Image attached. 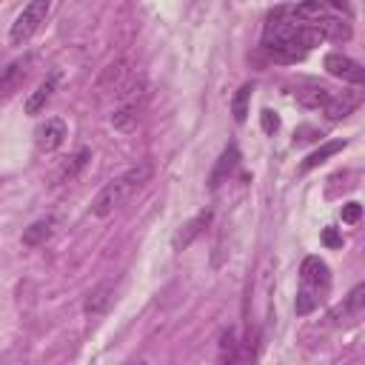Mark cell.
<instances>
[{
    "label": "cell",
    "mask_w": 365,
    "mask_h": 365,
    "mask_svg": "<svg viewBox=\"0 0 365 365\" xmlns=\"http://www.w3.org/2000/svg\"><path fill=\"white\" fill-rule=\"evenodd\" d=\"M319 34L314 31L311 23L294 20L291 17V6H277L262 29V48L268 54H274L277 60L294 63L302 60L314 46H319Z\"/></svg>",
    "instance_id": "obj_1"
},
{
    "label": "cell",
    "mask_w": 365,
    "mask_h": 365,
    "mask_svg": "<svg viewBox=\"0 0 365 365\" xmlns=\"http://www.w3.org/2000/svg\"><path fill=\"white\" fill-rule=\"evenodd\" d=\"M137 188V182H134V177L131 174H123V177H117V180H111V182H106L100 191H97V197L91 200V214L94 217H100V220H106V217H111L128 197H131V191Z\"/></svg>",
    "instance_id": "obj_2"
},
{
    "label": "cell",
    "mask_w": 365,
    "mask_h": 365,
    "mask_svg": "<svg viewBox=\"0 0 365 365\" xmlns=\"http://www.w3.org/2000/svg\"><path fill=\"white\" fill-rule=\"evenodd\" d=\"M48 9H51L48 0H31L29 6H23V11L14 17V23H11V29H9V40H11L14 46H23L26 40H31V37L40 31V26L46 23Z\"/></svg>",
    "instance_id": "obj_3"
},
{
    "label": "cell",
    "mask_w": 365,
    "mask_h": 365,
    "mask_svg": "<svg viewBox=\"0 0 365 365\" xmlns=\"http://www.w3.org/2000/svg\"><path fill=\"white\" fill-rule=\"evenodd\" d=\"M254 354H257V342L248 334L245 339L237 336L234 328H228L220 339V356L217 365H254Z\"/></svg>",
    "instance_id": "obj_4"
},
{
    "label": "cell",
    "mask_w": 365,
    "mask_h": 365,
    "mask_svg": "<svg viewBox=\"0 0 365 365\" xmlns=\"http://www.w3.org/2000/svg\"><path fill=\"white\" fill-rule=\"evenodd\" d=\"M325 71H328L331 77H339V80L354 83V86H359V83L365 80V68H362L356 60H351V57H345V54H339V51L325 54Z\"/></svg>",
    "instance_id": "obj_5"
},
{
    "label": "cell",
    "mask_w": 365,
    "mask_h": 365,
    "mask_svg": "<svg viewBox=\"0 0 365 365\" xmlns=\"http://www.w3.org/2000/svg\"><path fill=\"white\" fill-rule=\"evenodd\" d=\"M299 279H302V288L317 294L325 291L331 285V274H328V265L319 259V257H305L302 259V268H299Z\"/></svg>",
    "instance_id": "obj_6"
},
{
    "label": "cell",
    "mask_w": 365,
    "mask_h": 365,
    "mask_svg": "<svg viewBox=\"0 0 365 365\" xmlns=\"http://www.w3.org/2000/svg\"><path fill=\"white\" fill-rule=\"evenodd\" d=\"M34 137H37V148L40 151H57L63 145V140H66V123L60 117H51L34 131Z\"/></svg>",
    "instance_id": "obj_7"
},
{
    "label": "cell",
    "mask_w": 365,
    "mask_h": 365,
    "mask_svg": "<svg viewBox=\"0 0 365 365\" xmlns=\"http://www.w3.org/2000/svg\"><path fill=\"white\" fill-rule=\"evenodd\" d=\"M237 165H240V148L231 143L222 154H220V160H217V165L211 168V177H208V188L214 191V188H220L234 171H237Z\"/></svg>",
    "instance_id": "obj_8"
},
{
    "label": "cell",
    "mask_w": 365,
    "mask_h": 365,
    "mask_svg": "<svg viewBox=\"0 0 365 365\" xmlns=\"http://www.w3.org/2000/svg\"><path fill=\"white\" fill-rule=\"evenodd\" d=\"M111 299H114V285L106 279V282H100V285H94V288L88 291V297H86V302H83V314H86V317H100V314L108 311Z\"/></svg>",
    "instance_id": "obj_9"
},
{
    "label": "cell",
    "mask_w": 365,
    "mask_h": 365,
    "mask_svg": "<svg viewBox=\"0 0 365 365\" xmlns=\"http://www.w3.org/2000/svg\"><path fill=\"white\" fill-rule=\"evenodd\" d=\"M140 111H143V103H140V100L120 103V106L114 108V114H111V125H114L117 131L128 134V131L137 128V123H140Z\"/></svg>",
    "instance_id": "obj_10"
},
{
    "label": "cell",
    "mask_w": 365,
    "mask_h": 365,
    "mask_svg": "<svg viewBox=\"0 0 365 365\" xmlns=\"http://www.w3.org/2000/svg\"><path fill=\"white\" fill-rule=\"evenodd\" d=\"M29 57H17V60H11L6 68H0V94H11L23 80H26V74H29Z\"/></svg>",
    "instance_id": "obj_11"
},
{
    "label": "cell",
    "mask_w": 365,
    "mask_h": 365,
    "mask_svg": "<svg viewBox=\"0 0 365 365\" xmlns=\"http://www.w3.org/2000/svg\"><path fill=\"white\" fill-rule=\"evenodd\" d=\"M57 80H60L57 74H48V77L31 91V97L26 100V114L34 117V114H40V111L46 108V103H48V100L54 97V91H57Z\"/></svg>",
    "instance_id": "obj_12"
},
{
    "label": "cell",
    "mask_w": 365,
    "mask_h": 365,
    "mask_svg": "<svg viewBox=\"0 0 365 365\" xmlns=\"http://www.w3.org/2000/svg\"><path fill=\"white\" fill-rule=\"evenodd\" d=\"M211 222V211H200L197 217H191L182 228H180V234L174 237V248H188L200 234H202V228Z\"/></svg>",
    "instance_id": "obj_13"
},
{
    "label": "cell",
    "mask_w": 365,
    "mask_h": 365,
    "mask_svg": "<svg viewBox=\"0 0 365 365\" xmlns=\"http://www.w3.org/2000/svg\"><path fill=\"white\" fill-rule=\"evenodd\" d=\"M356 106H359V94H354V91L331 94V100L325 103V114H328V120H342V117H348Z\"/></svg>",
    "instance_id": "obj_14"
},
{
    "label": "cell",
    "mask_w": 365,
    "mask_h": 365,
    "mask_svg": "<svg viewBox=\"0 0 365 365\" xmlns=\"http://www.w3.org/2000/svg\"><path fill=\"white\" fill-rule=\"evenodd\" d=\"M54 234V217H43L37 222H31L26 231H23V245L29 248H37V245H46Z\"/></svg>",
    "instance_id": "obj_15"
},
{
    "label": "cell",
    "mask_w": 365,
    "mask_h": 365,
    "mask_svg": "<svg viewBox=\"0 0 365 365\" xmlns=\"http://www.w3.org/2000/svg\"><path fill=\"white\" fill-rule=\"evenodd\" d=\"M331 88H325V86H305V88H297V100H299V106H305V108H325V103L331 100Z\"/></svg>",
    "instance_id": "obj_16"
},
{
    "label": "cell",
    "mask_w": 365,
    "mask_h": 365,
    "mask_svg": "<svg viewBox=\"0 0 365 365\" xmlns=\"http://www.w3.org/2000/svg\"><path fill=\"white\" fill-rule=\"evenodd\" d=\"M345 148V143L342 140H331V143H325L322 148H317V151H311L308 157H305V163L299 165V171H311V168H317V165H322L328 157H334L336 151H342Z\"/></svg>",
    "instance_id": "obj_17"
},
{
    "label": "cell",
    "mask_w": 365,
    "mask_h": 365,
    "mask_svg": "<svg viewBox=\"0 0 365 365\" xmlns=\"http://www.w3.org/2000/svg\"><path fill=\"white\" fill-rule=\"evenodd\" d=\"M251 91H254V83H242V86L237 88L234 100H231V114H234V120H237V123H245V117H248Z\"/></svg>",
    "instance_id": "obj_18"
},
{
    "label": "cell",
    "mask_w": 365,
    "mask_h": 365,
    "mask_svg": "<svg viewBox=\"0 0 365 365\" xmlns=\"http://www.w3.org/2000/svg\"><path fill=\"white\" fill-rule=\"evenodd\" d=\"M88 160H91V151H88V148H77V154H74V157L66 163V168L60 171V180H63V182H66V180H74V177H77V171H80V168H86V163H88Z\"/></svg>",
    "instance_id": "obj_19"
},
{
    "label": "cell",
    "mask_w": 365,
    "mask_h": 365,
    "mask_svg": "<svg viewBox=\"0 0 365 365\" xmlns=\"http://www.w3.org/2000/svg\"><path fill=\"white\" fill-rule=\"evenodd\" d=\"M317 305H319V297H317V294H311V291H305V288L297 294L294 308H297V314H299V317H302V314H311Z\"/></svg>",
    "instance_id": "obj_20"
},
{
    "label": "cell",
    "mask_w": 365,
    "mask_h": 365,
    "mask_svg": "<svg viewBox=\"0 0 365 365\" xmlns=\"http://www.w3.org/2000/svg\"><path fill=\"white\" fill-rule=\"evenodd\" d=\"M362 294H365V285H356V288L348 294V299H345V311H348V314H359V308H362Z\"/></svg>",
    "instance_id": "obj_21"
},
{
    "label": "cell",
    "mask_w": 365,
    "mask_h": 365,
    "mask_svg": "<svg viewBox=\"0 0 365 365\" xmlns=\"http://www.w3.org/2000/svg\"><path fill=\"white\" fill-rule=\"evenodd\" d=\"M359 214H362V208H359V202H345V205H342V222H348V225H354V222L359 220Z\"/></svg>",
    "instance_id": "obj_22"
},
{
    "label": "cell",
    "mask_w": 365,
    "mask_h": 365,
    "mask_svg": "<svg viewBox=\"0 0 365 365\" xmlns=\"http://www.w3.org/2000/svg\"><path fill=\"white\" fill-rule=\"evenodd\" d=\"M277 128H279V117H277L274 111H268V108H265V111H262V131H268V134H271V131H277Z\"/></svg>",
    "instance_id": "obj_23"
},
{
    "label": "cell",
    "mask_w": 365,
    "mask_h": 365,
    "mask_svg": "<svg viewBox=\"0 0 365 365\" xmlns=\"http://www.w3.org/2000/svg\"><path fill=\"white\" fill-rule=\"evenodd\" d=\"M322 242H325L328 248H336V245H342V237H339L334 228H325V231H322Z\"/></svg>",
    "instance_id": "obj_24"
},
{
    "label": "cell",
    "mask_w": 365,
    "mask_h": 365,
    "mask_svg": "<svg viewBox=\"0 0 365 365\" xmlns=\"http://www.w3.org/2000/svg\"><path fill=\"white\" fill-rule=\"evenodd\" d=\"M125 365H148V362H143V359H134V362H125Z\"/></svg>",
    "instance_id": "obj_25"
}]
</instances>
